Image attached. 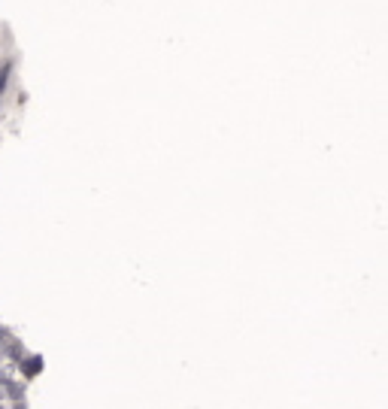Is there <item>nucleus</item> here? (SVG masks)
<instances>
[{
  "instance_id": "f257e3e1",
  "label": "nucleus",
  "mask_w": 388,
  "mask_h": 409,
  "mask_svg": "<svg viewBox=\"0 0 388 409\" xmlns=\"http://www.w3.org/2000/svg\"><path fill=\"white\" fill-rule=\"evenodd\" d=\"M6 73H10V64H6L3 70H0V91H3V85H6Z\"/></svg>"
}]
</instances>
